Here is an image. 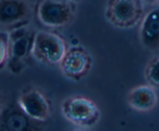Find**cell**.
Listing matches in <instances>:
<instances>
[{
  "label": "cell",
  "mask_w": 159,
  "mask_h": 131,
  "mask_svg": "<svg viewBox=\"0 0 159 131\" xmlns=\"http://www.w3.org/2000/svg\"><path fill=\"white\" fill-rule=\"evenodd\" d=\"M60 110L62 116L68 123L84 130L95 127L101 119V111L97 104L82 95H74L64 99Z\"/></svg>",
  "instance_id": "cell-1"
},
{
  "label": "cell",
  "mask_w": 159,
  "mask_h": 131,
  "mask_svg": "<svg viewBox=\"0 0 159 131\" xmlns=\"http://www.w3.org/2000/svg\"><path fill=\"white\" fill-rule=\"evenodd\" d=\"M36 31L30 25L9 31L8 69L14 75H20L29 65L32 56V43Z\"/></svg>",
  "instance_id": "cell-2"
},
{
  "label": "cell",
  "mask_w": 159,
  "mask_h": 131,
  "mask_svg": "<svg viewBox=\"0 0 159 131\" xmlns=\"http://www.w3.org/2000/svg\"><path fill=\"white\" fill-rule=\"evenodd\" d=\"M145 12L144 0H107L104 9L106 20L120 29L138 26Z\"/></svg>",
  "instance_id": "cell-3"
},
{
  "label": "cell",
  "mask_w": 159,
  "mask_h": 131,
  "mask_svg": "<svg viewBox=\"0 0 159 131\" xmlns=\"http://www.w3.org/2000/svg\"><path fill=\"white\" fill-rule=\"evenodd\" d=\"M77 2L72 0H40L35 13L38 21L50 29L71 24L77 15Z\"/></svg>",
  "instance_id": "cell-4"
},
{
  "label": "cell",
  "mask_w": 159,
  "mask_h": 131,
  "mask_svg": "<svg viewBox=\"0 0 159 131\" xmlns=\"http://www.w3.org/2000/svg\"><path fill=\"white\" fill-rule=\"evenodd\" d=\"M68 47L65 39L59 34L52 31L37 30L33 40V58L48 66H58Z\"/></svg>",
  "instance_id": "cell-5"
},
{
  "label": "cell",
  "mask_w": 159,
  "mask_h": 131,
  "mask_svg": "<svg viewBox=\"0 0 159 131\" xmlns=\"http://www.w3.org/2000/svg\"><path fill=\"white\" fill-rule=\"evenodd\" d=\"M58 67L64 77L79 82L91 72L93 57L89 50L82 45L68 47Z\"/></svg>",
  "instance_id": "cell-6"
},
{
  "label": "cell",
  "mask_w": 159,
  "mask_h": 131,
  "mask_svg": "<svg viewBox=\"0 0 159 131\" xmlns=\"http://www.w3.org/2000/svg\"><path fill=\"white\" fill-rule=\"evenodd\" d=\"M20 110L34 122L44 123L51 118L52 108L44 93L36 87L23 89L16 99Z\"/></svg>",
  "instance_id": "cell-7"
},
{
  "label": "cell",
  "mask_w": 159,
  "mask_h": 131,
  "mask_svg": "<svg viewBox=\"0 0 159 131\" xmlns=\"http://www.w3.org/2000/svg\"><path fill=\"white\" fill-rule=\"evenodd\" d=\"M33 13L29 0H0V26L8 30L29 25Z\"/></svg>",
  "instance_id": "cell-8"
},
{
  "label": "cell",
  "mask_w": 159,
  "mask_h": 131,
  "mask_svg": "<svg viewBox=\"0 0 159 131\" xmlns=\"http://www.w3.org/2000/svg\"><path fill=\"white\" fill-rule=\"evenodd\" d=\"M138 26V37L143 47L152 52L159 51V5L146 11Z\"/></svg>",
  "instance_id": "cell-9"
},
{
  "label": "cell",
  "mask_w": 159,
  "mask_h": 131,
  "mask_svg": "<svg viewBox=\"0 0 159 131\" xmlns=\"http://www.w3.org/2000/svg\"><path fill=\"white\" fill-rule=\"evenodd\" d=\"M126 100L128 106L134 111L142 113L152 112L158 103L157 88L148 83L136 85L129 90Z\"/></svg>",
  "instance_id": "cell-10"
},
{
  "label": "cell",
  "mask_w": 159,
  "mask_h": 131,
  "mask_svg": "<svg viewBox=\"0 0 159 131\" xmlns=\"http://www.w3.org/2000/svg\"><path fill=\"white\" fill-rule=\"evenodd\" d=\"M28 116L20 110L6 108L0 113V130H23L26 129Z\"/></svg>",
  "instance_id": "cell-11"
},
{
  "label": "cell",
  "mask_w": 159,
  "mask_h": 131,
  "mask_svg": "<svg viewBox=\"0 0 159 131\" xmlns=\"http://www.w3.org/2000/svg\"><path fill=\"white\" fill-rule=\"evenodd\" d=\"M144 75L147 83L159 88V56H155L148 61Z\"/></svg>",
  "instance_id": "cell-12"
},
{
  "label": "cell",
  "mask_w": 159,
  "mask_h": 131,
  "mask_svg": "<svg viewBox=\"0 0 159 131\" xmlns=\"http://www.w3.org/2000/svg\"><path fill=\"white\" fill-rule=\"evenodd\" d=\"M9 58V33L0 34V68L7 65Z\"/></svg>",
  "instance_id": "cell-13"
},
{
  "label": "cell",
  "mask_w": 159,
  "mask_h": 131,
  "mask_svg": "<svg viewBox=\"0 0 159 131\" xmlns=\"http://www.w3.org/2000/svg\"><path fill=\"white\" fill-rule=\"evenodd\" d=\"M5 104H4V99H3V95L2 93V92L0 91V113H1L2 110L4 107Z\"/></svg>",
  "instance_id": "cell-14"
},
{
  "label": "cell",
  "mask_w": 159,
  "mask_h": 131,
  "mask_svg": "<svg viewBox=\"0 0 159 131\" xmlns=\"http://www.w3.org/2000/svg\"><path fill=\"white\" fill-rule=\"evenodd\" d=\"M148 2L152 3V4H155V5H159V0H146Z\"/></svg>",
  "instance_id": "cell-15"
},
{
  "label": "cell",
  "mask_w": 159,
  "mask_h": 131,
  "mask_svg": "<svg viewBox=\"0 0 159 131\" xmlns=\"http://www.w3.org/2000/svg\"><path fill=\"white\" fill-rule=\"evenodd\" d=\"M72 1H75L76 2V0H72Z\"/></svg>",
  "instance_id": "cell-16"
}]
</instances>
